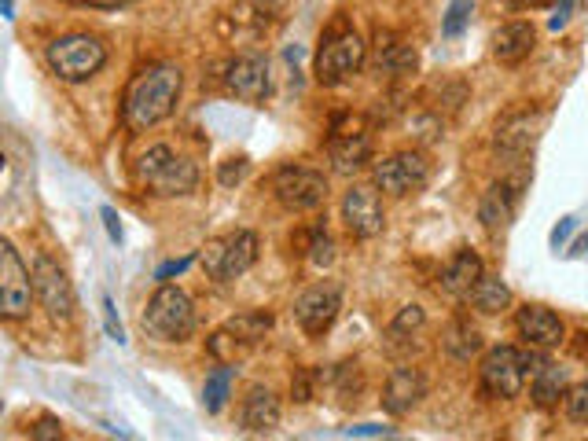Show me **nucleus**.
<instances>
[{"label":"nucleus","instance_id":"obj_27","mask_svg":"<svg viewBox=\"0 0 588 441\" xmlns=\"http://www.w3.org/2000/svg\"><path fill=\"white\" fill-rule=\"evenodd\" d=\"M533 405L537 408H555L559 405V397H566V372L563 368H555V364H544L537 379H533Z\"/></svg>","mask_w":588,"mask_h":441},{"label":"nucleus","instance_id":"obj_12","mask_svg":"<svg viewBox=\"0 0 588 441\" xmlns=\"http://www.w3.org/2000/svg\"><path fill=\"white\" fill-rule=\"evenodd\" d=\"M342 309V287L339 283H313L298 302H294V320L309 339H320L324 331L339 320Z\"/></svg>","mask_w":588,"mask_h":441},{"label":"nucleus","instance_id":"obj_39","mask_svg":"<svg viewBox=\"0 0 588 441\" xmlns=\"http://www.w3.org/2000/svg\"><path fill=\"white\" fill-rule=\"evenodd\" d=\"M100 217H103V228H107L111 243H122V221H118V214H114V206H103Z\"/></svg>","mask_w":588,"mask_h":441},{"label":"nucleus","instance_id":"obj_32","mask_svg":"<svg viewBox=\"0 0 588 441\" xmlns=\"http://www.w3.org/2000/svg\"><path fill=\"white\" fill-rule=\"evenodd\" d=\"M563 408H566V419H570V423L588 427V383L570 386L566 397H563Z\"/></svg>","mask_w":588,"mask_h":441},{"label":"nucleus","instance_id":"obj_38","mask_svg":"<svg viewBox=\"0 0 588 441\" xmlns=\"http://www.w3.org/2000/svg\"><path fill=\"white\" fill-rule=\"evenodd\" d=\"M195 258H177V261H166V265H159V272H155V280L159 283H170L173 276H181L188 265H192Z\"/></svg>","mask_w":588,"mask_h":441},{"label":"nucleus","instance_id":"obj_18","mask_svg":"<svg viewBox=\"0 0 588 441\" xmlns=\"http://www.w3.org/2000/svg\"><path fill=\"white\" fill-rule=\"evenodd\" d=\"M482 276H486V265H482L475 250H456L449 265L441 269V291L453 294V298H467Z\"/></svg>","mask_w":588,"mask_h":441},{"label":"nucleus","instance_id":"obj_30","mask_svg":"<svg viewBox=\"0 0 588 441\" xmlns=\"http://www.w3.org/2000/svg\"><path fill=\"white\" fill-rule=\"evenodd\" d=\"M206 346H210V357H214L217 364H236L239 357H247V342L239 339V335H232V331L228 328H221V331H214V335H210V342H206Z\"/></svg>","mask_w":588,"mask_h":441},{"label":"nucleus","instance_id":"obj_19","mask_svg":"<svg viewBox=\"0 0 588 441\" xmlns=\"http://www.w3.org/2000/svg\"><path fill=\"white\" fill-rule=\"evenodd\" d=\"M515 199H519V192L511 188L508 181L500 184H489L486 195H482V203H478V221L486 225V232H504V228L511 225V217H515Z\"/></svg>","mask_w":588,"mask_h":441},{"label":"nucleus","instance_id":"obj_42","mask_svg":"<svg viewBox=\"0 0 588 441\" xmlns=\"http://www.w3.org/2000/svg\"><path fill=\"white\" fill-rule=\"evenodd\" d=\"M81 4H89V8H129V4H136V0H81Z\"/></svg>","mask_w":588,"mask_h":441},{"label":"nucleus","instance_id":"obj_13","mask_svg":"<svg viewBox=\"0 0 588 441\" xmlns=\"http://www.w3.org/2000/svg\"><path fill=\"white\" fill-rule=\"evenodd\" d=\"M342 221L350 228V236L357 239H375L386 228L383 203H379V192L368 188V184H353L350 192L342 195Z\"/></svg>","mask_w":588,"mask_h":441},{"label":"nucleus","instance_id":"obj_15","mask_svg":"<svg viewBox=\"0 0 588 441\" xmlns=\"http://www.w3.org/2000/svg\"><path fill=\"white\" fill-rule=\"evenodd\" d=\"M541 125H544V114H537V111L508 114V118L497 125V133H493V147H497L500 155H508V159H519V155H526V151L537 144Z\"/></svg>","mask_w":588,"mask_h":441},{"label":"nucleus","instance_id":"obj_9","mask_svg":"<svg viewBox=\"0 0 588 441\" xmlns=\"http://www.w3.org/2000/svg\"><path fill=\"white\" fill-rule=\"evenodd\" d=\"M526 361H522V350L515 346H497L482 357V368H478V379H482V394L493 397V401H511V397L522 394V383H526Z\"/></svg>","mask_w":588,"mask_h":441},{"label":"nucleus","instance_id":"obj_35","mask_svg":"<svg viewBox=\"0 0 588 441\" xmlns=\"http://www.w3.org/2000/svg\"><path fill=\"white\" fill-rule=\"evenodd\" d=\"M247 173H250L247 159H228V162H221V170H217V184H221V188H236Z\"/></svg>","mask_w":588,"mask_h":441},{"label":"nucleus","instance_id":"obj_37","mask_svg":"<svg viewBox=\"0 0 588 441\" xmlns=\"http://www.w3.org/2000/svg\"><path fill=\"white\" fill-rule=\"evenodd\" d=\"M103 324H107V335H111L114 342H125V331L122 324H118V317H114V302L103 294Z\"/></svg>","mask_w":588,"mask_h":441},{"label":"nucleus","instance_id":"obj_1","mask_svg":"<svg viewBox=\"0 0 588 441\" xmlns=\"http://www.w3.org/2000/svg\"><path fill=\"white\" fill-rule=\"evenodd\" d=\"M181 89H184L181 67H173V63L144 67L125 85V96H122L125 129L129 133H147V129H155L159 122H166L177 111Z\"/></svg>","mask_w":588,"mask_h":441},{"label":"nucleus","instance_id":"obj_21","mask_svg":"<svg viewBox=\"0 0 588 441\" xmlns=\"http://www.w3.org/2000/svg\"><path fill=\"white\" fill-rule=\"evenodd\" d=\"M533 45H537V34L530 23H508L493 34V56L504 67H519L522 59H530Z\"/></svg>","mask_w":588,"mask_h":441},{"label":"nucleus","instance_id":"obj_28","mask_svg":"<svg viewBox=\"0 0 588 441\" xmlns=\"http://www.w3.org/2000/svg\"><path fill=\"white\" fill-rule=\"evenodd\" d=\"M225 328L232 331V335H239L247 346H254V342H261L272 331V313H265V309H250V313H239V317L228 320Z\"/></svg>","mask_w":588,"mask_h":441},{"label":"nucleus","instance_id":"obj_16","mask_svg":"<svg viewBox=\"0 0 588 441\" xmlns=\"http://www.w3.org/2000/svg\"><path fill=\"white\" fill-rule=\"evenodd\" d=\"M515 320H519L522 339L537 350H555L566 342V324L548 306H522Z\"/></svg>","mask_w":588,"mask_h":441},{"label":"nucleus","instance_id":"obj_41","mask_svg":"<svg viewBox=\"0 0 588 441\" xmlns=\"http://www.w3.org/2000/svg\"><path fill=\"white\" fill-rule=\"evenodd\" d=\"M574 228H577L574 217H563V221H559V225L552 228V247H563L566 239H570V232H574Z\"/></svg>","mask_w":588,"mask_h":441},{"label":"nucleus","instance_id":"obj_3","mask_svg":"<svg viewBox=\"0 0 588 441\" xmlns=\"http://www.w3.org/2000/svg\"><path fill=\"white\" fill-rule=\"evenodd\" d=\"M364 63H368V45H364L361 34H357L353 26L339 23L335 30H328V34L320 37L313 74H317L320 85L335 89L342 81H350Z\"/></svg>","mask_w":588,"mask_h":441},{"label":"nucleus","instance_id":"obj_17","mask_svg":"<svg viewBox=\"0 0 588 441\" xmlns=\"http://www.w3.org/2000/svg\"><path fill=\"white\" fill-rule=\"evenodd\" d=\"M423 394H427V379H423V372H416V368H394L390 379H386L383 408L390 412V416H408V412L423 401Z\"/></svg>","mask_w":588,"mask_h":441},{"label":"nucleus","instance_id":"obj_25","mask_svg":"<svg viewBox=\"0 0 588 441\" xmlns=\"http://www.w3.org/2000/svg\"><path fill=\"white\" fill-rule=\"evenodd\" d=\"M441 346H445V353L453 357V361L467 364L471 357H478L482 353V331L471 324V320H453L449 328H445V339H441Z\"/></svg>","mask_w":588,"mask_h":441},{"label":"nucleus","instance_id":"obj_43","mask_svg":"<svg viewBox=\"0 0 588 441\" xmlns=\"http://www.w3.org/2000/svg\"><path fill=\"white\" fill-rule=\"evenodd\" d=\"M574 353H577V357H588V328H581V331H577V335H574Z\"/></svg>","mask_w":588,"mask_h":441},{"label":"nucleus","instance_id":"obj_8","mask_svg":"<svg viewBox=\"0 0 588 441\" xmlns=\"http://www.w3.org/2000/svg\"><path fill=\"white\" fill-rule=\"evenodd\" d=\"M34 298V272L23 265L12 239H4L0 243V313H4V320H26Z\"/></svg>","mask_w":588,"mask_h":441},{"label":"nucleus","instance_id":"obj_14","mask_svg":"<svg viewBox=\"0 0 588 441\" xmlns=\"http://www.w3.org/2000/svg\"><path fill=\"white\" fill-rule=\"evenodd\" d=\"M225 89L243 103H261L269 96V63L261 56H236L225 67Z\"/></svg>","mask_w":588,"mask_h":441},{"label":"nucleus","instance_id":"obj_7","mask_svg":"<svg viewBox=\"0 0 588 441\" xmlns=\"http://www.w3.org/2000/svg\"><path fill=\"white\" fill-rule=\"evenodd\" d=\"M272 195L283 210L291 214H309L328 203V177L309 166H280L272 173Z\"/></svg>","mask_w":588,"mask_h":441},{"label":"nucleus","instance_id":"obj_33","mask_svg":"<svg viewBox=\"0 0 588 441\" xmlns=\"http://www.w3.org/2000/svg\"><path fill=\"white\" fill-rule=\"evenodd\" d=\"M306 254H309V261H313L317 269H328L331 261H335V243H331V236L324 232V228H317V232H313Z\"/></svg>","mask_w":588,"mask_h":441},{"label":"nucleus","instance_id":"obj_23","mask_svg":"<svg viewBox=\"0 0 588 441\" xmlns=\"http://www.w3.org/2000/svg\"><path fill=\"white\" fill-rule=\"evenodd\" d=\"M416 48L405 45V41H397L394 34H375V70L379 74H408V70H416Z\"/></svg>","mask_w":588,"mask_h":441},{"label":"nucleus","instance_id":"obj_11","mask_svg":"<svg viewBox=\"0 0 588 441\" xmlns=\"http://www.w3.org/2000/svg\"><path fill=\"white\" fill-rule=\"evenodd\" d=\"M34 291L37 302L48 309V317L56 324H70L74 320V287H70L67 272L59 269V261H52L48 254L34 258Z\"/></svg>","mask_w":588,"mask_h":441},{"label":"nucleus","instance_id":"obj_6","mask_svg":"<svg viewBox=\"0 0 588 441\" xmlns=\"http://www.w3.org/2000/svg\"><path fill=\"white\" fill-rule=\"evenodd\" d=\"M203 261V269L210 280H239L243 272H250V265L258 261V236L250 232V228H239L232 236H221V239H210L199 254Z\"/></svg>","mask_w":588,"mask_h":441},{"label":"nucleus","instance_id":"obj_26","mask_svg":"<svg viewBox=\"0 0 588 441\" xmlns=\"http://www.w3.org/2000/svg\"><path fill=\"white\" fill-rule=\"evenodd\" d=\"M471 306L478 309V313H486V317H497V313H504V309L511 306V287L500 276H482V280L471 287Z\"/></svg>","mask_w":588,"mask_h":441},{"label":"nucleus","instance_id":"obj_34","mask_svg":"<svg viewBox=\"0 0 588 441\" xmlns=\"http://www.w3.org/2000/svg\"><path fill=\"white\" fill-rule=\"evenodd\" d=\"M423 324H427L423 309H419V306H405L394 317V324H390V335H394V339H401V335H412V331H419Z\"/></svg>","mask_w":588,"mask_h":441},{"label":"nucleus","instance_id":"obj_45","mask_svg":"<svg viewBox=\"0 0 588 441\" xmlns=\"http://www.w3.org/2000/svg\"><path fill=\"white\" fill-rule=\"evenodd\" d=\"M588 247V236H581V239H577V243H574V250H570V254H581V250H585Z\"/></svg>","mask_w":588,"mask_h":441},{"label":"nucleus","instance_id":"obj_31","mask_svg":"<svg viewBox=\"0 0 588 441\" xmlns=\"http://www.w3.org/2000/svg\"><path fill=\"white\" fill-rule=\"evenodd\" d=\"M471 15H475V0H453L445 8V19H441V34L460 37L467 30V23H471Z\"/></svg>","mask_w":588,"mask_h":441},{"label":"nucleus","instance_id":"obj_40","mask_svg":"<svg viewBox=\"0 0 588 441\" xmlns=\"http://www.w3.org/2000/svg\"><path fill=\"white\" fill-rule=\"evenodd\" d=\"M291 394H294V401H309L313 397V386H309V372H298L291 379Z\"/></svg>","mask_w":588,"mask_h":441},{"label":"nucleus","instance_id":"obj_24","mask_svg":"<svg viewBox=\"0 0 588 441\" xmlns=\"http://www.w3.org/2000/svg\"><path fill=\"white\" fill-rule=\"evenodd\" d=\"M276 15H280V0H239L232 15H228V23L239 30H247V34H261V30H269L276 23Z\"/></svg>","mask_w":588,"mask_h":441},{"label":"nucleus","instance_id":"obj_36","mask_svg":"<svg viewBox=\"0 0 588 441\" xmlns=\"http://www.w3.org/2000/svg\"><path fill=\"white\" fill-rule=\"evenodd\" d=\"M30 438L34 441H59L63 438V423H59L56 416H41L34 427H30Z\"/></svg>","mask_w":588,"mask_h":441},{"label":"nucleus","instance_id":"obj_2","mask_svg":"<svg viewBox=\"0 0 588 441\" xmlns=\"http://www.w3.org/2000/svg\"><path fill=\"white\" fill-rule=\"evenodd\" d=\"M136 181L144 184L151 195H162V199H173V195H192L195 184H199V170H195L192 159L177 155L170 144H151L136 159Z\"/></svg>","mask_w":588,"mask_h":441},{"label":"nucleus","instance_id":"obj_4","mask_svg":"<svg viewBox=\"0 0 588 441\" xmlns=\"http://www.w3.org/2000/svg\"><path fill=\"white\" fill-rule=\"evenodd\" d=\"M144 331L159 342H184L192 339L195 331V306L192 298L173 287V283H159V291L147 298L144 309Z\"/></svg>","mask_w":588,"mask_h":441},{"label":"nucleus","instance_id":"obj_44","mask_svg":"<svg viewBox=\"0 0 588 441\" xmlns=\"http://www.w3.org/2000/svg\"><path fill=\"white\" fill-rule=\"evenodd\" d=\"M350 434H372V438H379V434H390L386 427H353Z\"/></svg>","mask_w":588,"mask_h":441},{"label":"nucleus","instance_id":"obj_29","mask_svg":"<svg viewBox=\"0 0 588 441\" xmlns=\"http://www.w3.org/2000/svg\"><path fill=\"white\" fill-rule=\"evenodd\" d=\"M232 379H236V364H221V368H214L210 372V379H206V390H203V405L210 416H217L221 408H225L228 401V390H232Z\"/></svg>","mask_w":588,"mask_h":441},{"label":"nucleus","instance_id":"obj_5","mask_svg":"<svg viewBox=\"0 0 588 441\" xmlns=\"http://www.w3.org/2000/svg\"><path fill=\"white\" fill-rule=\"evenodd\" d=\"M103 63H107V45L92 34H67L48 45V67L67 85H81V81L96 78Z\"/></svg>","mask_w":588,"mask_h":441},{"label":"nucleus","instance_id":"obj_22","mask_svg":"<svg viewBox=\"0 0 588 441\" xmlns=\"http://www.w3.org/2000/svg\"><path fill=\"white\" fill-rule=\"evenodd\" d=\"M328 155H331V162H335V170L339 173H357L364 162L372 159V136L364 133V129L346 133V136H331Z\"/></svg>","mask_w":588,"mask_h":441},{"label":"nucleus","instance_id":"obj_10","mask_svg":"<svg viewBox=\"0 0 588 441\" xmlns=\"http://www.w3.org/2000/svg\"><path fill=\"white\" fill-rule=\"evenodd\" d=\"M372 181L379 192L401 199V195L419 192V188L430 181V162L423 151H394V155H386L383 162H375Z\"/></svg>","mask_w":588,"mask_h":441},{"label":"nucleus","instance_id":"obj_20","mask_svg":"<svg viewBox=\"0 0 588 441\" xmlns=\"http://www.w3.org/2000/svg\"><path fill=\"white\" fill-rule=\"evenodd\" d=\"M276 427H280V397L269 386H250L247 401H243V430L269 434Z\"/></svg>","mask_w":588,"mask_h":441}]
</instances>
